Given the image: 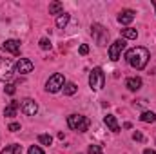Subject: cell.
<instances>
[{
    "label": "cell",
    "mask_w": 156,
    "mask_h": 154,
    "mask_svg": "<svg viewBox=\"0 0 156 154\" xmlns=\"http://www.w3.org/2000/svg\"><path fill=\"white\" fill-rule=\"evenodd\" d=\"M125 58H127V64H129L131 67H134L136 71H142V69L147 65L151 54H149V51H147L145 47H133V49L127 51Z\"/></svg>",
    "instance_id": "1"
},
{
    "label": "cell",
    "mask_w": 156,
    "mask_h": 154,
    "mask_svg": "<svg viewBox=\"0 0 156 154\" xmlns=\"http://www.w3.org/2000/svg\"><path fill=\"white\" fill-rule=\"evenodd\" d=\"M67 125L73 129V131H78V132H85L91 125V120L85 118L82 114H71L67 116Z\"/></svg>",
    "instance_id": "2"
},
{
    "label": "cell",
    "mask_w": 156,
    "mask_h": 154,
    "mask_svg": "<svg viewBox=\"0 0 156 154\" xmlns=\"http://www.w3.org/2000/svg\"><path fill=\"white\" fill-rule=\"evenodd\" d=\"M91 35H93V40L98 44V45H107V40H109V31L100 26V24H93L91 26Z\"/></svg>",
    "instance_id": "3"
},
{
    "label": "cell",
    "mask_w": 156,
    "mask_h": 154,
    "mask_svg": "<svg viewBox=\"0 0 156 154\" xmlns=\"http://www.w3.org/2000/svg\"><path fill=\"white\" fill-rule=\"evenodd\" d=\"M104 83H105V75H104V71H102L100 67H94V69L91 71V75H89V85H91V89H93V91H100V89L104 87Z\"/></svg>",
    "instance_id": "4"
},
{
    "label": "cell",
    "mask_w": 156,
    "mask_h": 154,
    "mask_svg": "<svg viewBox=\"0 0 156 154\" xmlns=\"http://www.w3.org/2000/svg\"><path fill=\"white\" fill-rule=\"evenodd\" d=\"M66 85V78L64 75H60V73H55L53 76L47 80V83H45V89H47V93H58L62 87Z\"/></svg>",
    "instance_id": "5"
},
{
    "label": "cell",
    "mask_w": 156,
    "mask_h": 154,
    "mask_svg": "<svg viewBox=\"0 0 156 154\" xmlns=\"http://www.w3.org/2000/svg\"><path fill=\"white\" fill-rule=\"evenodd\" d=\"M13 78V62L9 58H0V82Z\"/></svg>",
    "instance_id": "6"
},
{
    "label": "cell",
    "mask_w": 156,
    "mask_h": 154,
    "mask_svg": "<svg viewBox=\"0 0 156 154\" xmlns=\"http://www.w3.org/2000/svg\"><path fill=\"white\" fill-rule=\"evenodd\" d=\"M125 49V40L120 38L116 42H113L111 44V47H109V58L113 60V62H116L118 58H120V54H122V51Z\"/></svg>",
    "instance_id": "7"
},
{
    "label": "cell",
    "mask_w": 156,
    "mask_h": 154,
    "mask_svg": "<svg viewBox=\"0 0 156 154\" xmlns=\"http://www.w3.org/2000/svg\"><path fill=\"white\" fill-rule=\"evenodd\" d=\"M20 109H22V113H24L26 116H35L37 113H38V105H37V102H35V100H31V98L22 100Z\"/></svg>",
    "instance_id": "8"
},
{
    "label": "cell",
    "mask_w": 156,
    "mask_h": 154,
    "mask_svg": "<svg viewBox=\"0 0 156 154\" xmlns=\"http://www.w3.org/2000/svg\"><path fill=\"white\" fill-rule=\"evenodd\" d=\"M15 69H16V73H20V75H27V73L33 71V62L27 60V58H20V60L16 62Z\"/></svg>",
    "instance_id": "9"
},
{
    "label": "cell",
    "mask_w": 156,
    "mask_h": 154,
    "mask_svg": "<svg viewBox=\"0 0 156 154\" xmlns=\"http://www.w3.org/2000/svg\"><path fill=\"white\" fill-rule=\"evenodd\" d=\"M2 47H4L7 53H11L13 56H16V54L20 53V42H18V40H13V38L5 40V42L2 44Z\"/></svg>",
    "instance_id": "10"
},
{
    "label": "cell",
    "mask_w": 156,
    "mask_h": 154,
    "mask_svg": "<svg viewBox=\"0 0 156 154\" xmlns=\"http://www.w3.org/2000/svg\"><path fill=\"white\" fill-rule=\"evenodd\" d=\"M133 20H134V11H131V9H125V11H122L118 15V22L122 26H129Z\"/></svg>",
    "instance_id": "11"
},
{
    "label": "cell",
    "mask_w": 156,
    "mask_h": 154,
    "mask_svg": "<svg viewBox=\"0 0 156 154\" xmlns=\"http://www.w3.org/2000/svg\"><path fill=\"white\" fill-rule=\"evenodd\" d=\"M18 107H20V103H18L16 100L9 102V105L4 109V116H7V118H13V116H16V111H18Z\"/></svg>",
    "instance_id": "12"
},
{
    "label": "cell",
    "mask_w": 156,
    "mask_h": 154,
    "mask_svg": "<svg viewBox=\"0 0 156 154\" xmlns=\"http://www.w3.org/2000/svg\"><path fill=\"white\" fill-rule=\"evenodd\" d=\"M125 87H127L129 91H138V89L142 87V78H138V76L127 78V82H125Z\"/></svg>",
    "instance_id": "13"
},
{
    "label": "cell",
    "mask_w": 156,
    "mask_h": 154,
    "mask_svg": "<svg viewBox=\"0 0 156 154\" xmlns=\"http://www.w3.org/2000/svg\"><path fill=\"white\" fill-rule=\"evenodd\" d=\"M104 123H105V125H107L113 132H118V131H120V125H118L116 118H115L113 114H107V116H105V118H104Z\"/></svg>",
    "instance_id": "14"
},
{
    "label": "cell",
    "mask_w": 156,
    "mask_h": 154,
    "mask_svg": "<svg viewBox=\"0 0 156 154\" xmlns=\"http://www.w3.org/2000/svg\"><path fill=\"white\" fill-rule=\"evenodd\" d=\"M64 13V5L60 4V2H53V4H49V15H62Z\"/></svg>",
    "instance_id": "15"
},
{
    "label": "cell",
    "mask_w": 156,
    "mask_h": 154,
    "mask_svg": "<svg viewBox=\"0 0 156 154\" xmlns=\"http://www.w3.org/2000/svg\"><path fill=\"white\" fill-rule=\"evenodd\" d=\"M122 37L127 40H136L138 37V31L136 29H133V27H125V29H122Z\"/></svg>",
    "instance_id": "16"
},
{
    "label": "cell",
    "mask_w": 156,
    "mask_h": 154,
    "mask_svg": "<svg viewBox=\"0 0 156 154\" xmlns=\"http://www.w3.org/2000/svg\"><path fill=\"white\" fill-rule=\"evenodd\" d=\"M22 152V145H5L0 154H20Z\"/></svg>",
    "instance_id": "17"
},
{
    "label": "cell",
    "mask_w": 156,
    "mask_h": 154,
    "mask_svg": "<svg viewBox=\"0 0 156 154\" xmlns=\"http://www.w3.org/2000/svg\"><path fill=\"white\" fill-rule=\"evenodd\" d=\"M140 120H142V121H145V123H154V121H156V114H154V113H151V111H145V113H142Z\"/></svg>",
    "instance_id": "18"
},
{
    "label": "cell",
    "mask_w": 156,
    "mask_h": 154,
    "mask_svg": "<svg viewBox=\"0 0 156 154\" xmlns=\"http://www.w3.org/2000/svg\"><path fill=\"white\" fill-rule=\"evenodd\" d=\"M67 22H69V15L67 13H62L60 16H56V27H66L67 26Z\"/></svg>",
    "instance_id": "19"
},
{
    "label": "cell",
    "mask_w": 156,
    "mask_h": 154,
    "mask_svg": "<svg viewBox=\"0 0 156 154\" xmlns=\"http://www.w3.org/2000/svg\"><path fill=\"white\" fill-rule=\"evenodd\" d=\"M76 91H78V87L73 83V82H69V83H66V85H64V94H67V96H73Z\"/></svg>",
    "instance_id": "20"
},
{
    "label": "cell",
    "mask_w": 156,
    "mask_h": 154,
    "mask_svg": "<svg viewBox=\"0 0 156 154\" xmlns=\"http://www.w3.org/2000/svg\"><path fill=\"white\" fill-rule=\"evenodd\" d=\"M38 142L42 143V145H51V143H53V138H51L49 134H40Z\"/></svg>",
    "instance_id": "21"
},
{
    "label": "cell",
    "mask_w": 156,
    "mask_h": 154,
    "mask_svg": "<svg viewBox=\"0 0 156 154\" xmlns=\"http://www.w3.org/2000/svg\"><path fill=\"white\" fill-rule=\"evenodd\" d=\"M87 154H104V151H102V147L100 145H89V149H87Z\"/></svg>",
    "instance_id": "22"
},
{
    "label": "cell",
    "mask_w": 156,
    "mask_h": 154,
    "mask_svg": "<svg viewBox=\"0 0 156 154\" xmlns=\"http://www.w3.org/2000/svg\"><path fill=\"white\" fill-rule=\"evenodd\" d=\"M40 49H44V51H49L51 49V42H49V38H40Z\"/></svg>",
    "instance_id": "23"
},
{
    "label": "cell",
    "mask_w": 156,
    "mask_h": 154,
    "mask_svg": "<svg viewBox=\"0 0 156 154\" xmlns=\"http://www.w3.org/2000/svg\"><path fill=\"white\" fill-rule=\"evenodd\" d=\"M27 152H29V154H45V152H44V151H42V149L38 147V145H31Z\"/></svg>",
    "instance_id": "24"
},
{
    "label": "cell",
    "mask_w": 156,
    "mask_h": 154,
    "mask_svg": "<svg viewBox=\"0 0 156 154\" xmlns=\"http://www.w3.org/2000/svg\"><path fill=\"white\" fill-rule=\"evenodd\" d=\"M133 140H134V142H144L145 138H144V134H142V132H138V131H136V132H133Z\"/></svg>",
    "instance_id": "25"
},
{
    "label": "cell",
    "mask_w": 156,
    "mask_h": 154,
    "mask_svg": "<svg viewBox=\"0 0 156 154\" xmlns=\"http://www.w3.org/2000/svg\"><path fill=\"white\" fill-rule=\"evenodd\" d=\"M87 53H89V45H85V44H82V45H80V54H82V56H85Z\"/></svg>",
    "instance_id": "26"
},
{
    "label": "cell",
    "mask_w": 156,
    "mask_h": 154,
    "mask_svg": "<svg viewBox=\"0 0 156 154\" xmlns=\"http://www.w3.org/2000/svg\"><path fill=\"white\" fill-rule=\"evenodd\" d=\"M15 91H16V89H15L13 83H7V85H5V93H7V94H15Z\"/></svg>",
    "instance_id": "27"
},
{
    "label": "cell",
    "mask_w": 156,
    "mask_h": 154,
    "mask_svg": "<svg viewBox=\"0 0 156 154\" xmlns=\"http://www.w3.org/2000/svg\"><path fill=\"white\" fill-rule=\"evenodd\" d=\"M11 132H16V131H20V123H9V127H7Z\"/></svg>",
    "instance_id": "28"
},
{
    "label": "cell",
    "mask_w": 156,
    "mask_h": 154,
    "mask_svg": "<svg viewBox=\"0 0 156 154\" xmlns=\"http://www.w3.org/2000/svg\"><path fill=\"white\" fill-rule=\"evenodd\" d=\"M144 154H156V152L153 151V149H145V151H144Z\"/></svg>",
    "instance_id": "29"
},
{
    "label": "cell",
    "mask_w": 156,
    "mask_h": 154,
    "mask_svg": "<svg viewBox=\"0 0 156 154\" xmlns=\"http://www.w3.org/2000/svg\"><path fill=\"white\" fill-rule=\"evenodd\" d=\"M153 4H154V7H156V0H154V2H153Z\"/></svg>",
    "instance_id": "30"
}]
</instances>
